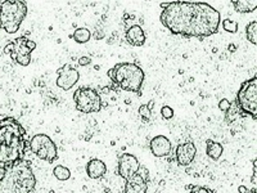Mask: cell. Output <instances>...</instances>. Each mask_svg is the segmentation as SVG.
Wrapping results in <instances>:
<instances>
[{"instance_id": "6da1fadb", "label": "cell", "mask_w": 257, "mask_h": 193, "mask_svg": "<svg viewBox=\"0 0 257 193\" xmlns=\"http://www.w3.org/2000/svg\"><path fill=\"white\" fill-rule=\"evenodd\" d=\"M160 20L173 35L206 39L219 31L221 16L207 3L173 2L164 8Z\"/></svg>"}, {"instance_id": "7a4b0ae2", "label": "cell", "mask_w": 257, "mask_h": 193, "mask_svg": "<svg viewBox=\"0 0 257 193\" xmlns=\"http://www.w3.org/2000/svg\"><path fill=\"white\" fill-rule=\"evenodd\" d=\"M26 142V130L16 119H0V170L4 171L22 160Z\"/></svg>"}, {"instance_id": "3957f363", "label": "cell", "mask_w": 257, "mask_h": 193, "mask_svg": "<svg viewBox=\"0 0 257 193\" xmlns=\"http://www.w3.org/2000/svg\"><path fill=\"white\" fill-rule=\"evenodd\" d=\"M36 178L27 161L21 160L4 170L0 178V193H32Z\"/></svg>"}, {"instance_id": "277c9868", "label": "cell", "mask_w": 257, "mask_h": 193, "mask_svg": "<svg viewBox=\"0 0 257 193\" xmlns=\"http://www.w3.org/2000/svg\"><path fill=\"white\" fill-rule=\"evenodd\" d=\"M107 75L111 79L114 88L130 93H137L138 95L142 94L141 90L146 79V73L138 64L130 62L117 63L108 71Z\"/></svg>"}, {"instance_id": "5b68a950", "label": "cell", "mask_w": 257, "mask_h": 193, "mask_svg": "<svg viewBox=\"0 0 257 193\" xmlns=\"http://www.w3.org/2000/svg\"><path fill=\"white\" fill-rule=\"evenodd\" d=\"M117 173L125 180L123 193H147L148 180L141 171V162L132 153H122L118 157Z\"/></svg>"}, {"instance_id": "8992f818", "label": "cell", "mask_w": 257, "mask_h": 193, "mask_svg": "<svg viewBox=\"0 0 257 193\" xmlns=\"http://www.w3.org/2000/svg\"><path fill=\"white\" fill-rule=\"evenodd\" d=\"M27 16V4L21 0H7L0 4V27L16 34Z\"/></svg>"}, {"instance_id": "52a82bcc", "label": "cell", "mask_w": 257, "mask_h": 193, "mask_svg": "<svg viewBox=\"0 0 257 193\" xmlns=\"http://www.w3.org/2000/svg\"><path fill=\"white\" fill-rule=\"evenodd\" d=\"M238 110L240 114L249 115L256 120L257 117V77L247 80L240 85L238 90L237 101H235Z\"/></svg>"}, {"instance_id": "ba28073f", "label": "cell", "mask_w": 257, "mask_h": 193, "mask_svg": "<svg viewBox=\"0 0 257 193\" xmlns=\"http://www.w3.org/2000/svg\"><path fill=\"white\" fill-rule=\"evenodd\" d=\"M36 49V43L34 40H30L26 36L15 39L13 41L8 43L4 47V53L11 56V58L16 63L21 66H29L31 63V53Z\"/></svg>"}, {"instance_id": "9c48e42d", "label": "cell", "mask_w": 257, "mask_h": 193, "mask_svg": "<svg viewBox=\"0 0 257 193\" xmlns=\"http://www.w3.org/2000/svg\"><path fill=\"white\" fill-rule=\"evenodd\" d=\"M73 101L77 111L82 114H94L99 112L103 107L102 98L99 93L89 86H80L73 93Z\"/></svg>"}, {"instance_id": "30bf717a", "label": "cell", "mask_w": 257, "mask_h": 193, "mask_svg": "<svg viewBox=\"0 0 257 193\" xmlns=\"http://www.w3.org/2000/svg\"><path fill=\"white\" fill-rule=\"evenodd\" d=\"M30 148L34 155L47 162H53L58 158L56 143L47 134L34 135L30 141Z\"/></svg>"}, {"instance_id": "8fae6325", "label": "cell", "mask_w": 257, "mask_h": 193, "mask_svg": "<svg viewBox=\"0 0 257 193\" xmlns=\"http://www.w3.org/2000/svg\"><path fill=\"white\" fill-rule=\"evenodd\" d=\"M80 79V72L73 67L72 64L66 63L58 70V79H57V85L62 90H70L72 86L77 84Z\"/></svg>"}, {"instance_id": "7c38bea8", "label": "cell", "mask_w": 257, "mask_h": 193, "mask_svg": "<svg viewBox=\"0 0 257 193\" xmlns=\"http://www.w3.org/2000/svg\"><path fill=\"white\" fill-rule=\"evenodd\" d=\"M197 155V147L193 142H184L176 147L175 158L180 166H189Z\"/></svg>"}, {"instance_id": "4fadbf2b", "label": "cell", "mask_w": 257, "mask_h": 193, "mask_svg": "<svg viewBox=\"0 0 257 193\" xmlns=\"http://www.w3.org/2000/svg\"><path fill=\"white\" fill-rule=\"evenodd\" d=\"M149 148L156 157H166L171 152V142L165 135H157V137L152 138V141L149 143Z\"/></svg>"}, {"instance_id": "5bb4252c", "label": "cell", "mask_w": 257, "mask_h": 193, "mask_svg": "<svg viewBox=\"0 0 257 193\" xmlns=\"http://www.w3.org/2000/svg\"><path fill=\"white\" fill-rule=\"evenodd\" d=\"M125 39L133 47H143L147 40V36L143 27L139 26V25H132L126 29Z\"/></svg>"}, {"instance_id": "9a60e30c", "label": "cell", "mask_w": 257, "mask_h": 193, "mask_svg": "<svg viewBox=\"0 0 257 193\" xmlns=\"http://www.w3.org/2000/svg\"><path fill=\"white\" fill-rule=\"evenodd\" d=\"M86 173H88L89 178L99 179L107 173V166L99 158H91L86 165Z\"/></svg>"}, {"instance_id": "2e32d148", "label": "cell", "mask_w": 257, "mask_h": 193, "mask_svg": "<svg viewBox=\"0 0 257 193\" xmlns=\"http://www.w3.org/2000/svg\"><path fill=\"white\" fill-rule=\"evenodd\" d=\"M222 152H224V148H222L221 143L212 141V139L206 141V153H207V156L211 160L217 161L221 157Z\"/></svg>"}, {"instance_id": "e0dca14e", "label": "cell", "mask_w": 257, "mask_h": 193, "mask_svg": "<svg viewBox=\"0 0 257 193\" xmlns=\"http://www.w3.org/2000/svg\"><path fill=\"white\" fill-rule=\"evenodd\" d=\"M231 4L239 13H251L257 8V0H233Z\"/></svg>"}, {"instance_id": "ac0fdd59", "label": "cell", "mask_w": 257, "mask_h": 193, "mask_svg": "<svg viewBox=\"0 0 257 193\" xmlns=\"http://www.w3.org/2000/svg\"><path fill=\"white\" fill-rule=\"evenodd\" d=\"M71 38L73 40L79 43V44H84V43H88L91 38V32L90 30L86 29V27H79L73 31V34L71 35Z\"/></svg>"}, {"instance_id": "d6986e66", "label": "cell", "mask_w": 257, "mask_h": 193, "mask_svg": "<svg viewBox=\"0 0 257 193\" xmlns=\"http://www.w3.org/2000/svg\"><path fill=\"white\" fill-rule=\"evenodd\" d=\"M53 175L56 176L58 180L61 181H66L71 178V171L68 167L66 166H62V165H58V166L54 167L53 170Z\"/></svg>"}, {"instance_id": "ffe728a7", "label": "cell", "mask_w": 257, "mask_h": 193, "mask_svg": "<svg viewBox=\"0 0 257 193\" xmlns=\"http://www.w3.org/2000/svg\"><path fill=\"white\" fill-rule=\"evenodd\" d=\"M245 35H247V40L252 43L253 45L257 44V22L252 21L248 26L245 27Z\"/></svg>"}, {"instance_id": "44dd1931", "label": "cell", "mask_w": 257, "mask_h": 193, "mask_svg": "<svg viewBox=\"0 0 257 193\" xmlns=\"http://www.w3.org/2000/svg\"><path fill=\"white\" fill-rule=\"evenodd\" d=\"M222 29L226 32H230V34H235L238 31V24L233 20H224L222 21Z\"/></svg>"}, {"instance_id": "7402d4cb", "label": "cell", "mask_w": 257, "mask_h": 193, "mask_svg": "<svg viewBox=\"0 0 257 193\" xmlns=\"http://www.w3.org/2000/svg\"><path fill=\"white\" fill-rule=\"evenodd\" d=\"M152 105H153V101L149 103L148 106H141L139 114H141V116L143 117L144 120H149V119H151V115H152V112H151V107H152Z\"/></svg>"}, {"instance_id": "603a6c76", "label": "cell", "mask_w": 257, "mask_h": 193, "mask_svg": "<svg viewBox=\"0 0 257 193\" xmlns=\"http://www.w3.org/2000/svg\"><path fill=\"white\" fill-rule=\"evenodd\" d=\"M161 115L164 117L165 120H170V119H173L174 117V110L170 107V106H164L162 109H161Z\"/></svg>"}, {"instance_id": "cb8c5ba5", "label": "cell", "mask_w": 257, "mask_h": 193, "mask_svg": "<svg viewBox=\"0 0 257 193\" xmlns=\"http://www.w3.org/2000/svg\"><path fill=\"white\" fill-rule=\"evenodd\" d=\"M230 106H231L230 101L226 100V98H222V100L219 102V110L226 114V112L229 111V109H230Z\"/></svg>"}, {"instance_id": "d4e9b609", "label": "cell", "mask_w": 257, "mask_h": 193, "mask_svg": "<svg viewBox=\"0 0 257 193\" xmlns=\"http://www.w3.org/2000/svg\"><path fill=\"white\" fill-rule=\"evenodd\" d=\"M188 193H215V192L207 187H194L192 188Z\"/></svg>"}, {"instance_id": "484cf974", "label": "cell", "mask_w": 257, "mask_h": 193, "mask_svg": "<svg viewBox=\"0 0 257 193\" xmlns=\"http://www.w3.org/2000/svg\"><path fill=\"white\" fill-rule=\"evenodd\" d=\"M238 193H256V188L248 189V188L244 187V185H239V187H238Z\"/></svg>"}, {"instance_id": "4316f807", "label": "cell", "mask_w": 257, "mask_h": 193, "mask_svg": "<svg viewBox=\"0 0 257 193\" xmlns=\"http://www.w3.org/2000/svg\"><path fill=\"white\" fill-rule=\"evenodd\" d=\"M91 63V59L89 57H81L79 59V64L80 66H89Z\"/></svg>"}]
</instances>
